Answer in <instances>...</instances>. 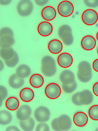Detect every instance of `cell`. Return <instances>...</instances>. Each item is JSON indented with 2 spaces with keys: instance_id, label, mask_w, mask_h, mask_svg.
Wrapping results in <instances>:
<instances>
[{
  "instance_id": "cell-11",
  "label": "cell",
  "mask_w": 98,
  "mask_h": 131,
  "mask_svg": "<svg viewBox=\"0 0 98 131\" xmlns=\"http://www.w3.org/2000/svg\"><path fill=\"white\" fill-rule=\"evenodd\" d=\"M79 101L82 105H87L92 104L94 99L93 93L89 90H84L79 92Z\"/></svg>"
},
{
  "instance_id": "cell-36",
  "label": "cell",
  "mask_w": 98,
  "mask_h": 131,
  "mask_svg": "<svg viewBox=\"0 0 98 131\" xmlns=\"http://www.w3.org/2000/svg\"><path fill=\"white\" fill-rule=\"evenodd\" d=\"M8 90L6 89V88L3 85H1L0 86V98L2 99L3 100H4L7 96H8Z\"/></svg>"
},
{
  "instance_id": "cell-44",
  "label": "cell",
  "mask_w": 98,
  "mask_h": 131,
  "mask_svg": "<svg viewBox=\"0 0 98 131\" xmlns=\"http://www.w3.org/2000/svg\"><path fill=\"white\" fill-rule=\"evenodd\" d=\"M0 65H1V67H0V71H2L3 69V68H4V64L3 63V61L2 60H0Z\"/></svg>"
},
{
  "instance_id": "cell-22",
  "label": "cell",
  "mask_w": 98,
  "mask_h": 131,
  "mask_svg": "<svg viewBox=\"0 0 98 131\" xmlns=\"http://www.w3.org/2000/svg\"><path fill=\"white\" fill-rule=\"evenodd\" d=\"M19 125L23 131H31L34 129L35 122L33 118L30 117L27 120H20Z\"/></svg>"
},
{
  "instance_id": "cell-43",
  "label": "cell",
  "mask_w": 98,
  "mask_h": 131,
  "mask_svg": "<svg viewBox=\"0 0 98 131\" xmlns=\"http://www.w3.org/2000/svg\"><path fill=\"white\" fill-rule=\"evenodd\" d=\"M11 2V0H1L0 3L2 5H8Z\"/></svg>"
},
{
  "instance_id": "cell-19",
  "label": "cell",
  "mask_w": 98,
  "mask_h": 131,
  "mask_svg": "<svg viewBox=\"0 0 98 131\" xmlns=\"http://www.w3.org/2000/svg\"><path fill=\"white\" fill-rule=\"evenodd\" d=\"M20 96L22 101L29 102L34 97V93L32 90L29 88H25L20 93Z\"/></svg>"
},
{
  "instance_id": "cell-7",
  "label": "cell",
  "mask_w": 98,
  "mask_h": 131,
  "mask_svg": "<svg viewBox=\"0 0 98 131\" xmlns=\"http://www.w3.org/2000/svg\"><path fill=\"white\" fill-rule=\"evenodd\" d=\"M58 126L60 131H68L72 126V122L70 117L66 114L61 115L57 118Z\"/></svg>"
},
{
  "instance_id": "cell-4",
  "label": "cell",
  "mask_w": 98,
  "mask_h": 131,
  "mask_svg": "<svg viewBox=\"0 0 98 131\" xmlns=\"http://www.w3.org/2000/svg\"><path fill=\"white\" fill-rule=\"evenodd\" d=\"M83 22L87 25H93L95 24L98 20V15L93 9H88L83 12L82 15Z\"/></svg>"
},
{
  "instance_id": "cell-9",
  "label": "cell",
  "mask_w": 98,
  "mask_h": 131,
  "mask_svg": "<svg viewBox=\"0 0 98 131\" xmlns=\"http://www.w3.org/2000/svg\"><path fill=\"white\" fill-rule=\"evenodd\" d=\"M57 62L60 67L64 68H67L70 67L73 63V58L69 53L64 52L58 56Z\"/></svg>"
},
{
  "instance_id": "cell-2",
  "label": "cell",
  "mask_w": 98,
  "mask_h": 131,
  "mask_svg": "<svg viewBox=\"0 0 98 131\" xmlns=\"http://www.w3.org/2000/svg\"><path fill=\"white\" fill-rule=\"evenodd\" d=\"M33 4L30 0H22L17 5V11L20 16L23 17L30 16L33 10Z\"/></svg>"
},
{
  "instance_id": "cell-38",
  "label": "cell",
  "mask_w": 98,
  "mask_h": 131,
  "mask_svg": "<svg viewBox=\"0 0 98 131\" xmlns=\"http://www.w3.org/2000/svg\"><path fill=\"white\" fill-rule=\"evenodd\" d=\"M52 128L53 130L56 131H60L59 128L58 126L57 123V118H56L52 121Z\"/></svg>"
},
{
  "instance_id": "cell-40",
  "label": "cell",
  "mask_w": 98,
  "mask_h": 131,
  "mask_svg": "<svg viewBox=\"0 0 98 131\" xmlns=\"http://www.w3.org/2000/svg\"><path fill=\"white\" fill-rule=\"evenodd\" d=\"M93 92L96 96H98V82L94 83L93 88Z\"/></svg>"
},
{
  "instance_id": "cell-17",
  "label": "cell",
  "mask_w": 98,
  "mask_h": 131,
  "mask_svg": "<svg viewBox=\"0 0 98 131\" xmlns=\"http://www.w3.org/2000/svg\"><path fill=\"white\" fill-rule=\"evenodd\" d=\"M48 49L52 53L58 54L62 50L63 45L60 40L54 39L49 42Z\"/></svg>"
},
{
  "instance_id": "cell-41",
  "label": "cell",
  "mask_w": 98,
  "mask_h": 131,
  "mask_svg": "<svg viewBox=\"0 0 98 131\" xmlns=\"http://www.w3.org/2000/svg\"><path fill=\"white\" fill-rule=\"evenodd\" d=\"M6 131H19V128L16 126H10L8 127L6 129Z\"/></svg>"
},
{
  "instance_id": "cell-31",
  "label": "cell",
  "mask_w": 98,
  "mask_h": 131,
  "mask_svg": "<svg viewBox=\"0 0 98 131\" xmlns=\"http://www.w3.org/2000/svg\"><path fill=\"white\" fill-rule=\"evenodd\" d=\"M70 31H72V29L69 25H62L58 29V35L60 38L65 33Z\"/></svg>"
},
{
  "instance_id": "cell-20",
  "label": "cell",
  "mask_w": 98,
  "mask_h": 131,
  "mask_svg": "<svg viewBox=\"0 0 98 131\" xmlns=\"http://www.w3.org/2000/svg\"><path fill=\"white\" fill-rule=\"evenodd\" d=\"M0 45L1 48H8L11 47L14 45L15 40L13 36L10 35H5L1 37Z\"/></svg>"
},
{
  "instance_id": "cell-13",
  "label": "cell",
  "mask_w": 98,
  "mask_h": 131,
  "mask_svg": "<svg viewBox=\"0 0 98 131\" xmlns=\"http://www.w3.org/2000/svg\"><path fill=\"white\" fill-rule=\"evenodd\" d=\"M82 47L87 51H90L94 48L96 44L95 39L92 36H84L82 39Z\"/></svg>"
},
{
  "instance_id": "cell-32",
  "label": "cell",
  "mask_w": 98,
  "mask_h": 131,
  "mask_svg": "<svg viewBox=\"0 0 98 131\" xmlns=\"http://www.w3.org/2000/svg\"><path fill=\"white\" fill-rule=\"evenodd\" d=\"M14 32L10 28L8 27L2 28L0 30V36L2 37L5 35H10L14 36Z\"/></svg>"
},
{
  "instance_id": "cell-24",
  "label": "cell",
  "mask_w": 98,
  "mask_h": 131,
  "mask_svg": "<svg viewBox=\"0 0 98 131\" xmlns=\"http://www.w3.org/2000/svg\"><path fill=\"white\" fill-rule=\"evenodd\" d=\"M13 119L11 113L6 110L1 111L0 124L2 125H7L11 123Z\"/></svg>"
},
{
  "instance_id": "cell-30",
  "label": "cell",
  "mask_w": 98,
  "mask_h": 131,
  "mask_svg": "<svg viewBox=\"0 0 98 131\" xmlns=\"http://www.w3.org/2000/svg\"><path fill=\"white\" fill-rule=\"evenodd\" d=\"M19 56L17 52H15V54L14 57L11 59L8 60H5V63L6 65L9 68H13L19 62Z\"/></svg>"
},
{
  "instance_id": "cell-42",
  "label": "cell",
  "mask_w": 98,
  "mask_h": 131,
  "mask_svg": "<svg viewBox=\"0 0 98 131\" xmlns=\"http://www.w3.org/2000/svg\"><path fill=\"white\" fill-rule=\"evenodd\" d=\"M93 67L95 71L98 72V59H96L93 61Z\"/></svg>"
},
{
  "instance_id": "cell-23",
  "label": "cell",
  "mask_w": 98,
  "mask_h": 131,
  "mask_svg": "<svg viewBox=\"0 0 98 131\" xmlns=\"http://www.w3.org/2000/svg\"><path fill=\"white\" fill-rule=\"evenodd\" d=\"M30 82L33 87L39 88L44 84V78L39 74H34L30 77Z\"/></svg>"
},
{
  "instance_id": "cell-35",
  "label": "cell",
  "mask_w": 98,
  "mask_h": 131,
  "mask_svg": "<svg viewBox=\"0 0 98 131\" xmlns=\"http://www.w3.org/2000/svg\"><path fill=\"white\" fill-rule=\"evenodd\" d=\"M79 92L74 94L71 97L72 103L77 106H81L82 104L79 101Z\"/></svg>"
},
{
  "instance_id": "cell-12",
  "label": "cell",
  "mask_w": 98,
  "mask_h": 131,
  "mask_svg": "<svg viewBox=\"0 0 98 131\" xmlns=\"http://www.w3.org/2000/svg\"><path fill=\"white\" fill-rule=\"evenodd\" d=\"M78 73L83 77H89L93 75L92 67L89 62L82 61L78 65Z\"/></svg>"
},
{
  "instance_id": "cell-33",
  "label": "cell",
  "mask_w": 98,
  "mask_h": 131,
  "mask_svg": "<svg viewBox=\"0 0 98 131\" xmlns=\"http://www.w3.org/2000/svg\"><path fill=\"white\" fill-rule=\"evenodd\" d=\"M36 131H50V127L45 122H41L38 125L35 129Z\"/></svg>"
},
{
  "instance_id": "cell-29",
  "label": "cell",
  "mask_w": 98,
  "mask_h": 131,
  "mask_svg": "<svg viewBox=\"0 0 98 131\" xmlns=\"http://www.w3.org/2000/svg\"><path fill=\"white\" fill-rule=\"evenodd\" d=\"M88 114L91 119L98 120V105H94L91 107L88 111Z\"/></svg>"
},
{
  "instance_id": "cell-25",
  "label": "cell",
  "mask_w": 98,
  "mask_h": 131,
  "mask_svg": "<svg viewBox=\"0 0 98 131\" xmlns=\"http://www.w3.org/2000/svg\"><path fill=\"white\" fill-rule=\"evenodd\" d=\"M6 106L8 109L10 111H15L19 107V101L18 98L15 96L10 97L6 102Z\"/></svg>"
},
{
  "instance_id": "cell-5",
  "label": "cell",
  "mask_w": 98,
  "mask_h": 131,
  "mask_svg": "<svg viewBox=\"0 0 98 131\" xmlns=\"http://www.w3.org/2000/svg\"><path fill=\"white\" fill-rule=\"evenodd\" d=\"M57 11L61 16L64 17L70 16L74 12V5L69 1H64L59 4Z\"/></svg>"
},
{
  "instance_id": "cell-26",
  "label": "cell",
  "mask_w": 98,
  "mask_h": 131,
  "mask_svg": "<svg viewBox=\"0 0 98 131\" xmlns=\"http://www.w3.org/2000/svg\"><path fill=\"white\" fill-rule=\"evenodd\" d=\"M16 52L12 47L8 48H1L0 54L1 57L4 60H8L13 57Z\"/></svg>"
},
{
  "instance_id": "cell-46",
  "label": "cell",
  "mask_w": 98,
  "mask_h": 131,
  "mask_svg": "<svg viewBox=\"0 0 98 131\" xmlns=\"http://www.w3.org/2000/svg\"><path fill=\"white\" fill-rule=\"evenodd\" d=\"M95 131H98V128H96V130H95Z\"/></svg>"
},
{
  "instance_id": "cell-37",
  "label": "cell",
  "mask_w": 98,
  "mask_h": 131,
  "mask_svg": "<svg viewBox=\"0 0 98 131\" xmlns=\"http://www.w3.org/2000/svg\"><path fill=\"white\" fill-rule=\"evenodd\" d=\"M77 77L78 78V79L82 82L83 83H87L88 82H90L91 80L92 79L93 75H90L89 77H85L82 76L80 74L77 73Z\"/></svg>"
},
{
  "instance_id": "cell-47",
  "label": "cell",
  "mask_w": 98,
  "mask_h": 131,
  "mask_svg": "<svg viewBox=\"0 0 98 131\" xmlns=\"http://www.w3.org/2000/svg\"><path fill=\"white\" fill-rule=\"evenodd\" d=\"M97 52H98V50H97Z\"/></svg>"
},
{
  "instance_id": "cell-10",
  "label": "cell",
  "mask_w": 98,
  "mask_h": 131,
  "mask_svg": "<svg viewBox=\"0 0 98 131\" xmlns=\"http://www.w3.org/2000/svg\"><path fill=\"white\" fill-rule=\"evenodd\" d=\"M59 79L62 84H70L75 81V74L73 72L70 70H65L60 74Z\"/></svg>"
},
{
  "instance_id": "cell-21",
  "label": "cell",
  "mask_w": 98,
  "mask_h": 131,
  "mask_svg": "<svg viewBox=\"0 0 98 131\" xmlns=\"http://www.w3.org/2000/svg\"><path fill=\"white\" fill-rule=\"evenodd\" d=\"M31 69L25 64H22L19 66L16 70V74L19 77L25 78L29 77L31 74Z\"/></svg>"
},
{
  "instance_id": "cell-27",
  "label": "cell",
  "mask_w": 98,
  "mask_h": 131,
  "mask_svg": "<svg viewBox=\"0 0 98 131\" xmlns=\"http://www.w3.org/2000/svg\"><path fill=\"white\" fill-rule=\"evenodd\" d=\"M60 38L62 39L63 43L67 46H70L74 43V37L72 31L65 33Z\"/></svg>"
},
{
  "instance_id": "cell-6",
  "label": "cell",
  "mask_w": 98,
  "mask_h": 131,
  "mask_svg": "<svg viewBox=\"0 0 98 131\" xmlns=\"http://www.w3.org/2000/svg\"><path fill=\"white\" fill-rule=\"evenodd\" d=\"M45 93L48 98L55 99L60 96L61 90L60 86L57 83H51L47 85L45 88Z\"/></svg>"
},
{
  "instance_id": "cell-14",
  "label": "cell",
  "mask_w": 98,
  "mask_h": 131,
  "mask_svg": "<svg viewBox=\"0 0 98 131\" xmlns=\"http://www.w3.org/2000/svg\"><path fill=\"white\" fill-rule=\"evenodd\" d=\"M38 32L40 35L47 37L50 35L53 31V27L49 22H43L38 25Z\"/></svg>"
},
{
  "instance_id": "cell-18",
  "label": "cell",
  "mask_w": 98,
  "mask_h": 131,
  "mask_svg": "<svg viewBox=\"0 0 98 131\" xmlns=\"http://www.w3.org/2000/svg\"><path fill=\"white\" fill-rule=\"evenodd\" d=\"M42 16L46 21H52L56 16V11L52 6H46L42 11Z\"/></svg>"
},
{
  "instance_id": "cell-8",
  "label": "cell",
  "mask_w": 98,
  "mask_h": 131,
  "mask_svg": "<svg viewBox=\"0 0 98 131\" xmlns=\"http://www.w3.org/2000/svg\"><path fill=\"white\" fill-rule=\"evenodd\" d=\"M32 113V110L29 105L24 104L19 107L16 111V117L20 120H27Z\"/></svg>"
},
{
  "instance_id": "cell-45",
  "label": "cell",
  "mask_w": 98,
  "mask_h": 131,
  "mask_svg": "<svg viewBox=\"0 0 98 131\" xmlns=\"http://www.w3.org/2000/svg\"><path fill=\"white\" fill-rule=\"evenodd\" d=\"M96 37H97V40H98V32L97 33V35H96Z\"/></svg>"
},
{
  "instance_id": "cell-15",
  "label": "cell",
  "mask_w": 98,
  "mask_h": 131,
  "mask_svg": "<svg viewBox=\"0 0 98 131\" xmlns=\"http://www.w3.org/2000/svg\"><path fill=\"white\" fill-rule=\"evenodd\" d=\"M88 120L87 115L82 112H78L74 115V123L78 126L82 127L85 126L88 122Z\"/></svg>"
},
{
  "instance_id": "cell-16",
  "label": "cell",
  "mask_w": 98,
  "mask_h": 131,
  "mask_svg": "<svg viewBox=\"0 0 98 131\" xmlns=\"http://www.w3.org/2000/svg\"><path fill=\"white\" fill-rule=\"evenodd\" d=\"M24 83V79L19 77L16 74L11 75L8 80V84L9 86L15 89H18L22 87Z\"/></svg>"
},
{
  "instance_id": "cell-3",
  "label": "cell",
  "mask_w": 98,
  "mask_h": 131,
  "mask_svg": "<svg viewBox=\"0 0 98 131\" xmlns=\"http://www.w3.org/2000/svg\"><path fill=\"white\" fill-rule=\"evenodd\" d=\"M35 119L39 122H45L49 121L51 117V112L46 107H38L34 112Z\"/></svg>"
},
{
  "instance_id": "cell-34",
  "label": "cell",
  "mask_w": 98,
  "mask_h": 131,
  "mask_svg": "<svg viewBox=\"0 0 98 131\" xmlns=\"http://www.w3.org/2000/svg\"><path fill=\"white\" fill-rule=\"evenodd\" d=\"M84 3L88 7L95 8L98 7V0H85Z\"/></svg>"
},
{
  "instance_id": "cell-39",
  "label": "cell",
  "mask_w": 98,
  "mask_h": 131,
  "mask_svg": "<svg viewBox=\"0 0 98 131\" xmlns=\"http://www.w3.org/2000/svg\"><path fill=\"white\" fill-rule=\"evenodd\" d=\"M35 3L38 6H42L45 5L47 3H48L49 1L48 0H35Z\"/></svg>"
},
{
  "instance_id": "cell-28",
  "label": "cell",
  "mask_w": 98,
  "mask_h": 131,
  "mask_svg": "<svg viewBox=\"0 0 98 131\" xmlns=\"http://www.w3.org/2000/svg\"><path fill=\"white\" fill-rule=\"evenodd\" d=\"M62 88L64 91L66 93H71L76 90L78 86L76 81L70 84L66 85L62 84Z\"/></svg>"
},
{
  "instance_id": "cell-1",
  "label": "cell",
  "mask_w": 98,
  "mask_h": 131,
  "mask_svg": "<svg viewBox=\"0 0 98 131\" xmlns=\"http://www.w3.org/2000/svg\"><path fill=\"white\" fill-rule=\"evenodd\" d=\"M41 71L45 76L52 77L54 75L57 71L54 59L51 56L46 55L41 60Z\"/></svg>"
}]
</instances>
